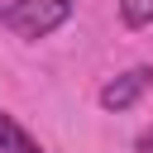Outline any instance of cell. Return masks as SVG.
I'll return each mask as SVG.
<instances>
[{"label": "cell", "instance_id": "cell-1", "mask_svg": "<svg viewBox=\"0 0 153 153\" xmlns=\"http://www.w3.org/2000/svg\"><path fill=\"white\" fill-rule=\"evenodd\" d=\"M67 19H72V0H14L10 10H0V24L19 38H48Z\"/></svg>", "mask_w": 153, "mask_h": 153}, {"label": "cell", "instance_id": "cell-2", "mask_svg": "<svg viewBox=\"0 0 153 153\" xmlns=\"http://www.w3.org/2000/svg\"><path fill=\"white\" fill-rule=\"evenodd\" d=\"M148 86H153V67H129L100 86V110H129Z\"/></svg>", "mask_w": 153, "mask_h": 153}, {"label": "cell", "instance_id": "cell-3", "mask_svg": "<svg viewBox=\"0 0 153 153\" xmlns=\"http://www.w3.org/2000/svg\"><path fill=\"white\" fill-rule=\"evenodd\" d=\"M0 153H43V143H38L14 115L0 110Z\"/></svg>", "mask_w": 153, "mask_h": 153}, {"label": "cell", "instance_id": "cell-4", "mask_svg": "<svg viewBox=\"0 0 153 153\" xmlns=\"http://www.w3.org/2000/svg\"><path fill=\"white\" fill-rule=\"evenodd\" d=\"M120 19L129 29H148L153 24V0H120Z\"/></svg>", "mask_w": 153, "mask_h": 153}, {"label": "cell", "instance_id": "cell-5", "mask_svg": "<svg viewBox=\"0 0 153 153\" xmlns=\"http://www.w3.org/2000/svg\"><path fill=\"white\" fill-rule=\"evenodd\" d=\"M139 153H153V129H143V134H139Z\"/></svg>", "mask_w": 153, "mask_h": 153}]
</instances>
